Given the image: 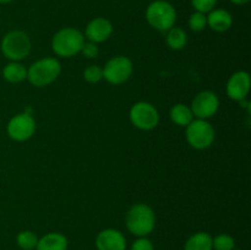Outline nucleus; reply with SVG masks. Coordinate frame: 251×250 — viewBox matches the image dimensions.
I'll return each instance as SVG.
<instances>
[{"mask_svg": "<svg viewBox=\"0 0 251 250\" xmlns=\"http://www.w3.org/2000/svg\"><path fill=\"white\" fill-rule=\"evenodd\" d=\"M127 230L135 237L141 238L151 234L156 225L154 211L146 203H136L127 211L125 216Z\"/></svg>", "mask_w": 251, "mask_h": 250, "instance_id": "f257e3e1", "label": "nucleus"}, {"mask_svg": "<svg viewBox=\"0 0 251 250\" xmlns=\"http://www.w3.org/2000/svg\"><path fill=\"white\" fill-rule=\"evenodd\" d=\"M85 36L77 28L65 27L56 32L51 39V49L54 53L61 58H71L81 51Z\"/></svg>", "mask_w": 251, "mask_h": 250, "instance_id": "f03ea898", "label": "nucleus"}, {"mask_svg": "<svg viewBox=\"0 0 251 250\" xmlns=\"http://www.w3.org/2000/svg\"><path fill=\"white\" fill-rule=\"evenodd\" d=\"M146 20L157 31L167 32L176 25V7L167 0H154L147 6Z\"/></svg>", "mask_w": 251, "mask_h": 250, "instance_id": "7ed1b4c3", "label": "nucleus"}, {"mask_svg": "<svg viewBox=\"0 0 251 250\" xmlns=\"http://www.w3.org/2000/svg\"><path fill=\"white\" fill-rule=\"evenodd\" d=\"M61 73V65L55 58H43L32 64L27 70V80L36 87L53 83Z\"/></svg>", "mask_w": 251, "mask_h": 250, "instance_id": "20e7f679", "label": "nucleus"}, {"mask_svg": "<svg viewBox=\"0 0 251 250\" xmlns=\"http://www.w3.org/2000/svg\"><path fill=\"white\" fill-rule=\"evenodd\" d=\"M0 48L5 58L11 61H20L31 53V39L26 32L14 29L2 37Z\"/></svg>", "mask_w": 251, "mask_h": 250, "instance_id": "39448f33", "label": "nucleus"}, {"mask_svg": "<svg viewBox=\"0 0 251 250\" xmlns=\"http://www.w3.org/2000/svg\"><path fill=\"white\" fill-rule=\"evenodd\" d=\"M186 141L193 149L206 150L215 141V129L203 119H194L186 126Z\"/></svg>", "mask_w": 251, "mask_h": 250, "instance_id": "423d86ee", "label": "nucleus"}, {"mask_svg": "<svg viewBox=\"0 0 251 250\" xmlns=\"http://www.w3.org/2000/svg\"><path fill=\"white\" fill-rule=\"evenodd\" d=\"M131 124L140 130H153L159 123V114L157 108L152 103L137 102L131 107L129 113Z\"/></svg>", "mask_w": 251, "mask_h": 250, "instance_id": "0eeeda50", "label": "nucleus"}, {"mask_svg": "<svg viewBox=\"0 0 251 250\" xmlns=\"http://www.w3.org/2000/svg\"><path fill=\"white\" fill-rule=\"evenodd\" d=\"M134 66L127 56L118 55L109 59L103 68V78L112 85H122L132 75Z\"/></svg>", "mask_w": 251, "mask_h": 250, "instance_id": "6e6552de", "label": "nucleus"}, {"mask_svg": "<svg viewBox=\"0 0 251 250\" xmlns=\"http://www.w3.org/2000/svg\"><path fill=\"white\" fill-rule=\"evenodd\" d=\"M36 131V120L29 113H20L12 117L7 124V135L14 141L24 142L33 136Z\"/></svg>", "mask_w": 251, "mask_h": 250, "instance_id": "1a4fd4ad", "label": "nucleus"}, {"mask_svg": "<svg viewBox=\"0 0 251 250\" xmlns=\"http://www.w3.org/2000/svg\"><path fill=\"white\" fill-rule=\"evenodd\" d=\"M190 108L194 117L207 120L220 109V98L212 91H202L195 96Z\"/></svg>", "mask_w": 251, "mask_h": 250, "instance_id": "9d476101", "label": "nucleus"}, {"mask_svg": "<svg viewBox=\"0 0 251 250\" xmlns=\"http://www.w3.org/2000/svg\"><path fill=\"white\" fill-rule=\"evenodd\" d=\"M251 87L250 75L247 71H237L228 80L226 91L227 96L233 100H244L249 95Z\"/></svg>", "mask_w": 251, "mask_h": 250, "instance_id": "9b49d317", "label": "nucleus"}, {"mask_svg": "<svg viewBox=\"0 0 251 250\" xmlns=\"http://www.w3.org/2000/svg\"><path fill=\"white\" fill-rule=\"evenodd\" d=\"M95 244L97 250H126V238L120 230L107 228L98 233Z\"/></svg>", "mask_w": 251, "mask_h": 250, "instance_id": "f8f14e48", "label": "nucleus"}, {"mask_svg": "<svg viewBox=\"0 0 251 250\" xmlns=\"http://www.w3.org/2000/svg\"><path fill=\"white\" fill-rule=\"evenodd\" d=\"M113 33L112 22L104 17H96L86 26L85 36L90 42L98 44L109 39Z\"/></svg>", "mask_w": 251, "mask_h": 250, "instance_id": "ddd939ff", "label": "nucleus"}, {"mask_svg": "<svg viewBox=\"0 0 251 250\" xmlns=\"http://www.w3.org/2000/svg\"><path fill=\"white\" fill-rule=\"evenodd\" d=\"M207 26H210L216 32H226L232 27L233 16L228 10L213 9L206 15Z\"/></svg>", "mask_w": 251, "mask_h": 250, "instance_id": "4468645a", "label": "nucleus"}, {"mask_svg": "<svg viewBox=\"0 0 251 250\" xmlns=\"http://www.w3.org/2000/svg\"><path fill=\"white\" fill-rule=\"evenodd\" d=\"M68 238L58 232H51L38 239L36 250H68Z\"/></svg>", "mask_w": 251, "mask_h": 250, "instance_id": "2eb2a0df", "label": "nucleus"}, {"mask_svg": "<svg viewBox=\"0 0 251 250\" xmlns=\"http://www.w3.org/2000/svg\"><path fill=\"white\" fill-rule=\"evenodd\" d=\"M169 117H171L172 122L174 124L185 127L194 120L191 108L189 105L184 104V103H176V105H173L171 112H169Z\"/></svg>", "mask_w": 251, "mask_h": 250, "instance_id": "dca6fc26", "label": "nucleus"}, {"mask_svg": "<svg viewBox=\"0 0 251 250\" xmlns=\"http://www.w3.org/2000/svg\"><path fill=\"white\" fill-rule=\"evenodd\" d=\"M2 77L10 83H20L27 78V69L19 61H11L2 69Z\"/></svg>", "mask_w": 251, "mask_h": 250, "instance_id": "f3484780", "label": "nucleus"}, {"mask_svg": "<svg viewBox=\"0 0 251 250\" xmlns=\"http://www.w3.org/2000/svg\"><path fill=\"white\" fill-rule=\"evenodd\" d=\"M184 250H213L212 237L207 232L195 233L186 240Z\"/></svg>", "mask_w": 251, "mask_h": 250, "instance_id": "a211bd4d", "label": "nucleus"}, {"mask_svg": "<svg viewBox=\"0 0 251 250\" xmlns=\"http://www.w3.org/2000/svg\"><path fill=\"white\" fill-rule=\"evenodd\" d=\"M167 44L173 50H181L186 47L188 43V36L186 32L180 27H172L171 29L167 31L166 37Z\"/></svg>", "mask_w": 251, "mask_h": 250, "instance_id": "6ab92c4d", "label": "nucleus"}, {"mask_svg": "<svg viewBox=\"0 0 251 250\" xmlns=\"http://www.w3.org/2000/svg\"><path fill=\"white\" fill-rule=\"evenodd\" d=\"M38 239L36 233L32 230H22L17 234L16 243L22 250H34L38 244Z\"/></svg>", "mask_w": 251, "mask_h": 250, "instance_id": "aec40b11", "label": "nucleus"}, {"mask_svg": "<svg viewBox=\"0 0 251 250\" xmlns=\"http://www.w3.org/2000/svg\"><path fill=\"white\" fill-rule=\"evenodd\" d=\"M212 248L215 250H234V238L226 233L216 235L215 238H212Z\"/></svg>", "mask_w": 251, "mask_h": 250, "instance_id": "412c9836", "label": "nucleus"}, {"mask_svg": "<svg viewBox=\"0 0 251 250\" xmlns=\"http://www.w3.org/2000/svg\"><path fill=\"white\" fill-rule=\"evenodd\" d=\"M207 26V17L206 14L195 11L189 17V27L194 32H201Z\"/></svg>", "mask_w": 251, "mask_h": 250, "instance_id": "4be33fe9", "label": "nucleus"}, {"mask_svg": "<svg viewBox=\"0 0 251 250\" xmlns=\"http://www.w3.org/2000/svg\"><path fill=\"white\" fill-rule=\"evenodd\" d=\"M83 78L88 83H98L103 78V68L100 65H90L83 71Z\"/></svg>", "mask_w": 251, "mask_h": 250, "instance_id": "5701e85b", "label": "nucleus"}, {"mask_svg": "<svg viewBox=\"0 0 251 250\" xmlns=\"http://www.w3.org/2000/svg\"><path fill=\"white\" fill-rule=\"evenodd\" d=\"M217 1L218 0H191V5L195 9V11L208 14V12L215 9Z\"/></svg>", "mask_w": 251, "mask_h": 250, "instance_id": "b1692460", "label": "nucleus"}, {"mask_svg": "<svg viewBox=\"0 0 251 250\" xmlns=\"http://www.w3.org/2000/svg\"><path fill=\"white\" fill-rule=\"evenodd\" d=\"M80 53H82L83 56H86L87 59H95L100 55V48L96 43L88 41L83 43Z\"/></svg>", "mask_w": 251, "mask_h": 250, "instance_id": "393cba45", "label": "nucleus"}, {"mask_svg": "<svg viewBox=\"0 0 251 250\" xmlns=\"http://www.w3.org/2000/svg\"><path fill=\"white\" fill-rule=\"evenodd\" d=\"M130 250H154L153 243L147 237L137 238L134 243H132Z\"/></svg>", "mask_w": 251, "mask_h": 250, "instance_id": "a878e982", "label": "nucleus"}, {"mask_svg": "<svg viewBox=\"0 0 251 250\" xmlns=\"http://www.w3.org/2000/svg\"><path fill=\"white\" fill-rule=\"evenodd\" d=\"M230 2H233L234 5H239V6H242V5H247L248 2H250V0H229Z\"/></svg>", "mask_w": 251, "mask_h": 250, "instance_id": "bb28decb", "label": "nucleus"}, {"mask_svg": "<svg viewBox=\"0 0 251 250\" xmlns=\"http://www.w3.org/2000/svg\"><path fill=\"white\" fill-rule=\"evenodd\" d=\"M12 0H0V4H9V2H11Z\"/></svg>", "mask_w": 251, "mask_h": 250, "instance_id": "cd10ccee", "label": "nucleus"}, {"mask_svg": "<svg viewBox=\"0 0 251 250\" xmlns=\"http://www.w3.org/2000/svg\"><path fill=\"white\" fill-rule=\"evenodd\" d=\"M234 250H238V249H234Z\"/></svg>", "mask_w": 251, "mask_h": 250, "instance_id": "c85d7f7f", "label": "nucleus"}]
</instances>
